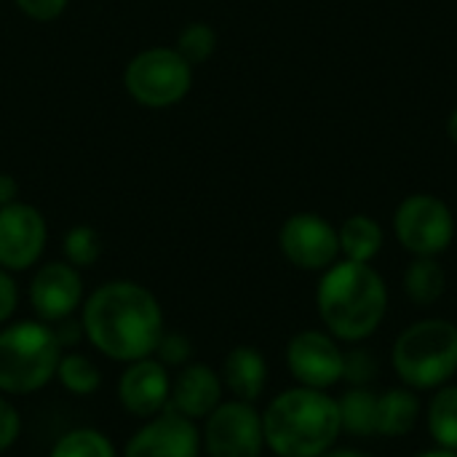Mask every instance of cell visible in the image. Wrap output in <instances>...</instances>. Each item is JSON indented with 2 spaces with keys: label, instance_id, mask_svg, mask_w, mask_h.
Listing matches in <instances>:
<instances>
[{
  "label": "cell",
  "instance_id": "obj_1",
  "mask_svg": "<svg viewBox=\"0 0 457 457\" xmlns=\"http://www.w3.org/2000/svg\"><path fill=\"white\" fill-rule=\"evenodd\" d=\"M80 324L94 351L120 364L153 356L166 329L158 297L129 278L96 287L80 305Z\"/></svg>",
  "mask_w": 457,
  "mask_h": 457
},
{
  "label": "cell",
  "instance_id": "obj_2",
  "mask_svg": "<svg viewBox=\"0 0 457 457\" xmlns=\"http://www.w3.org/2000/svg\"><path fill=\"white\" fill-rule=\"evenodd\" d=\"M316 308L335 340L364 343L386 319L388 289L383 276L370 262L337 260L321 273Z\"/></svg>",
  "mask_w": 457,
  "mask_h": 457
},
{
  "label": "cell",
  "instance_id": "obj_3",
  "mask_svg": "<svg viewBox=\"0 0 457 457\" xmlns=\"http://www.w3.org/2000/svg\"><path fill=\"white\" fill-rule=\"evenodd\" d=\"M262 434L276 457H321L343 434L337 399L305 386L289 388L265 407Z\"/></svg>",
  "mask_w": 457,
  "mask_h": 457
},
{
  "label": "cell",
  "instance_id": "obj_4",
  "mask_svg": "<svg viewBox=\"0 0 457 457\" xmlns=\"http://www.w3.org/2000/svg\"><path fill=\"white\" fill-rule=\"evenodd\" d=\"M62 345L51 324L21 319L0 329V394L27 396L56 378Z\"/></svg>",
  "mask_w": 457,
  "mask_h": 457
},
{
  "label": "cell",
  "instance_id": "obj_5",
  "mask_svg": "<svg viewBox=\"0 0 457 457\" xmlns=\"http://www.w3.org/2000/svg\"><path fill=\"white\" fill-rule=\"evenodd\" d=\"M399 380L412 391H436L457 375V327L447 319L410 324L391 351Z\"/></svg>",
  "mask_w": 457,
  "mask_h": 457
},
{
  "label": "cell",
  "instance_id": "obj_6",
  "mask_svg": "<svg viewBox=\"0 0 457 457\" xmlns=\"http://www.w3.org/2000/svg\"><path fill=\"white\" fill-rule=\"evenodd\" d=\"M193 70L174 46H150L126 62L123 88L139 107L169 110L190 94Z\"/></svg>",
  "mask_w": 457,
  "mask_h": 457
},
{
  "label": "cell",
  "instance_id": "obj_7",
  "mask_svg": "<svg viewBox=\"0 0 457 457\" xmlns=\"http://www.w3.org/2000/svg\"><path fill=\"white\" fill-rule=\"evenodd\" d=\"M394 233L412 257H439L455 238V217L442 198L412 193L396 206Z\"/></svg>",
  "mask_w": 457,
  "mask_h": 457
},
{
  "label": "cell",
  "instance_id": "obj_8",
  "mask_svg": "<svg viewBox=\"0 0 457 457\" xmlns=\"http://www.w3.org/2000/svg\"><path fill=\"white\" fill-rule=\"evenodd\" d=\"M262 412L249 402H222L201 428V453L206 457H262Z\"/></svg>",
  "mask_w": 457,
  "mask_h": 457
},
{
  "label": "cell",
  "instance_id": "obj_9",
  "mask_svg": "<svg viewBox=\"0 0 457 457\" xmlns=\"http://www.w3.org/2000/svg\"><path fill=\"white\" fill-rule=\"evenodd\" d=\"M278 249L300 270H327L340 260L337 228L313 212H297L278 230Z\"/></svg>",
  "mask_w": 457,
  "mask_h": 457
},
{
  "label": "cell",
  "instance_id": "obj_10",
  "mask_svg": "<svg viewBox=\"0 0 457 457\" xmlns=\"http://www.w3.org/2000/svg\"><path fill=\"white\" fill-rule=\"evenodd\" d=\"M48 244V222L43 212L27 201L0 209V268L24 273L35 268Z\"/></svg>",
  "mask_w": 457,
  "mask_h": 457
},
{
  "label": "cell",
  "instance_id": "obj_11",
  "mask_svg": "<svg viewBox=\"0 0 457 457\" xmlns=\"http://www.w3.org/2000/svg\"><path fill=\"white\" fill-rule=\"evenodd\" d=\"M29 308L35 311V319L46 324H59L75 311H80L86 300L83 276L78 268H72L64 260H51L37 265V270L29 278Z\"/></svg>",
  "mask_w": 457,
  "mask_h": 457
},
{
  "label": "cell",
  "instance_id": "obj_12",
  "mask_svg": "<svg viewBox=\"0 0 457 457\" xmlns=\"http://www.w3.org/2000/svg\"><path fill=\"white\" fill-rule=\"evenodd\" d=\"M287 367L297 386L327 391L343 383V351L329 332L303 329L287 345Z\"/></svg>",
  "mask_w": 457,
  "mask_h": 457
},
{
  "label": "cell",
  "instance_id": "obj_13",
  "mask_svg": "<svg viewBox=\"0 0 457 457\" xmlns=\"http://www.w3.org/2000/svg\"><path fill=\"white\" fill-rule=\"evenodd\" d=\"M123 457H201V428L166 407L131 434Z\"/></svg>",
  "mask_w": 457,
  "mask_h": 457
},
{
  "label": "cell",
  "instance_id": "obj_14",
  "mask_svg": "<svg viewBox=\"0 0 457 457\" xmlns=\"http://www.w3.org/2000/svg\"><path fill=\"white\" fill-rule=\"evenodd\" d=\"M169 396L171 375L155 356L126 364V370L118 378V402L131 418H155L169 407Z\"/></svg>",
  "mask_w": 457,
  "mask_h": 457
},
{
  "label": "cell",
  "instance_id": "obj_15",
  "mask_svg": "<svg viewBox=\"0 0 457 457\" xmlns=\"http://www.w3.org/2000/svg\"><path fill=\"white\" fill-rule=\"evenodd\" d=\"M222 378L209 364H185L171 380L169 407L190 420H206L222 404Z\"/></svg>",
  "mask_w": 457,
  "mask_h": 457
},
{
  "label": "cell",
  "instance_id": "obj_16",
  "mask_svg": "<svg viewBox=\"0 0 457 457\" xmlns=\"http://www.w3.org/2000/svg\"><path fill=\"white\" fill-rule=\"evenodd\" d=\"M220 378H222L225 391L233 399L254 404L262 396L265 386H268V361H265L260 348H254V345H236L225 356Z\"/></svg>",
  "mask_w": 457,
  "mask_h": 457
},
{
  "label": "cell",
  "instance_id": "obj_17",
  "mask_svg": "<svg viewBox=\"0 0 457 457\" xmlns=\"http://www.w3.org/2000/svg\"><path fill=\"white\" fill-rule=\"evenodd\" d=\"M420 418V399L412 388H391L378 396V436H410Z\"/></svg>",
  "mask_w": 457,
  "mask_h": 457
},
{
  "label": "cell",
  "instance_id": "obj_18",
  "mask_svg": "<svg viewBox=\"0 0 457 457\" xmlns=\"http://www.w3.org/2000/svg\"><path fill=\"white\" fill-rule=\"evenodd\" d=\"M337 238H340V260H351V262H370L380 254L383 249V228L378 220L367 217V214H353L348 217L340 228H337Z\"/></svg>",
  "mask_w": 457,
  "mask_h": 457
},
{
  "label": "cell",
  "instance_id": "obj_19",
  "mask_svg": "<svg viewBox=\"0 0 457 457\" xmlns=\"http://www.w3.org/2000/svg\"><path fill=\"white\" fill-rule=\"evenodd\" d=\"M378 396L380 394H375L372 388H348L337 399L343 434L361 439L378 434Z\"/></svg>",
  "mask_w": 457,
  "mask_h": 457
},
{
  "label": "cell",
  "instance_id": "obj_20",
  "mask_svg": "<svg viewBox=\"0 0 457 457\" xmlns=\"http://www.w3.org/2000/svg\"><path fill=\"white\" fill-rule=\"evenodd\" d=\"M447 287L445 268L436 257H415L404 273V292L415 305H434Z\"/></svg>",
  "mask_w": 457,
  "mask_h": 457
},
{
  "label": "cell",
  "instance_id": "obj_21",
  "mask_svg": "<svg viewBox=\"0 0 457 457\" xmlns=\"http://www.w3.org/2000/svg\"><path fill=\"white\" fill-rule=\"evenodd\" d=\"M428 434L442 450L457 453V386L436 388L428 404Z\"/></svg>",
  "mask_w": 457,
  "mask_h": 457
},
{
  "label": "cell",
  "instance_id": "obj_22",
  "mask_svg": "<svg viewBox=\"0 0 457 457\" xmlns=\"http://www.w3.org/2000/svg\"><path fill=\"white\" fill-rule=\"evenodd\" d=\"M64 391L72 396H94L102 388V372L99 367L78 351H64L56 367V378Z\"/></svg>",
  "mask_w": 457,
  "mask_h": 457
},
{
  "label": "cell",
  "instance_id": "obj_23",
  "mask_svg": "<svg viewBox=\"0 0 457 457\" xmlns=\"http://www.w3.org/2000/svg\"><path fill=\"white\" fill-rule=\"evenodd\" d=\"M48 457H118L115 445L96 428H72L62 434Z\"/></svg>",
  "mask_w": 457,
  "mask_h": 457
},
{
  "label": "cell",
  "instance_id": "obj_24",
  "mask_svg": "<svg viewBox=\"0 0 457 457\" xmlns=\"http://www.w3.org/2000/svg\"><path fill=\"white\" fill-rule=\"evenodd\" d=\"M104 241L96 228L91 225H72L62 238V260L72 268H94L102 257Z\"/></svg>",
  "mask_w": 457,
  "mask_h": 457
},
{
  "label": "cell",
  "instance_id": "obj_25",
  "mask_svg": "<svg viewBox=\"0 0 457 457\" xmlns=\"http://www.w3.org/2000/svg\"><path fill=\"white\" fill-rule=\"evenodd\" d=\"M217 29L206 21H187L179 35H177V54L190 64V67H198V64H206L214 51H217Z\"/></svg>",
  "mask_w": 457,
  "mask_h": 457
},
{
  "label": "cell",
  "instance_id": "obj_26",
  "mask_svg": "<svg viewBox=\"0 0 457 457\" xmlns=\"http://www.w3.org/2000/svg\"><path fill=\"white\" fill-rule=\"evenodd\" d=\"M378 370L380 364L367 348H353L343 353V383H348L351 388H370V383L378 378Z\"/></svg>",
  "mask_w": 457,
  "mask_h": 457
},
{
  "label": "cell",
  "instance_id": "obj_27",
  "mask_svg": "<svg viewBox=\"0 0 457 457\" xmlns=\"http://www.w3.org/2000/svg\"><path fill=\"white\" fill-rule=\"evenodd\" d=\"M153 356H155L166 370H169V367L182 370L185 364H190L193 343H190V337L182 335V332H169V329H163V335H161V340H158Z\"/></svg>",
  "mask_w": 457,
  "mask_h": 457
},
{
  "label": "cell",
  "instance_id": "obj_28",
  "mask_svg": "<svg viewBox=\"0 0 457 457\" xmlns=\"http://www.w3.org/2000/svg\"><path fill=\"white\" fill-rule=\"evenodd\" d=\"M13 5H16L27 19L46 24V21H56V19L67 11L70 0H13Z\"/></svg>",
  "mask_w": 457,
  "mask_h": 457
},
{
  "label": "cell",
  "instance_id": "obj_29",
  "mask_svg": "<svg viewBox=\"0 0 457 457\" xmlns=\"http://www.w3.org/2000/svg\"><path fill=\"white\" fill-rule=\"evenodd\" d=\"M21 434V418H19V410L5 399L0 396V453L11 450L16 445Z\"/></svg>",
  "mask_w": 457,
  "mask_h": 457
},
{
  "label": "cell",
  "instance_id": "obj_30",
  "mask_svg": "<svg viewBox=\"0 0 457 457\" xmlns=\"http://www.w3.org/2000/svg\"><path fill=\"white\" fill-rule=\"evenodd\" d=\"M19 308V287L13 281V273L0 268V327H5Z\"/></svg>",
  "mask_w": 457,
  "mask_h": 457
},
{
  "label": "cell",
  "instance_id": "obj_31",
  "mask_svg": "<svg viewBox=\"0 0 457 457\" xmlns=\"http://www.w3.org/2000/svg\"><path fill=\"white\" fill-rule=\"evenodd\" d=\"M19 201V179L8 171H0V209Z\"/></svg>",
  "mask_w": 457,
  "mask_h": 457
},
{
  "label": "cell",
  "instance_id": "obj_32",
  "mask_svg": "<svg viewBox=\"0 0 457 457\" xmlns=\"http://www.w3.org/2000/svg\"><path fill=\"white\" fill-rule=\"evenodd\" d=\"M321 457H372V455H367V453H361V450H329V453H324Z\"/></svg>",
  "mask_w": 457,
  "mask_h": 457
},
{
  "label": "cell",
  "instance_id": "obj_33",
  "mask_svg": "<svg viewBox=\"0 0 457 457\" xmlns=\"http://www.w3.org/2000/svg\"><path fill=\"white\" fill-rule=\"evenodd\" d=\"M447 137L453 139V145H457V107L450 112V118H447Z\"/></svg>",
  "mask_w": 457,
  "mask_h": 457
},
{
  "label": "cell",
  "instance_id": "obj_34",
  "mask_svg": "<svg viewBox=\"0 0 457 457\" xmlns=\"http://www.w3.org/2000/svg\"><path fill=\"white\" fill-rule=\"evenodd\" d=\"M415 457H457V453L453 450H442V447H436V450H428V453H420V455Z\"/></svg>",
  "mask_w": 457,
  "mask_h": 457
}]
</instances>
